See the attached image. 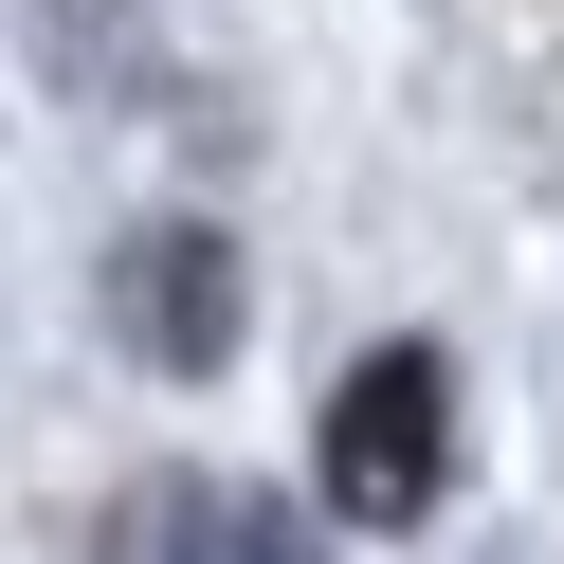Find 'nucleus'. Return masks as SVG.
Instances as JSON below:
<instances>
[{"label": "nucleus", "instance_id": "f257e3e1", "mask_svg": "<svg viewBox=\"0 0 564 564\" xmlns=\"http://www.w3.org/2000/svg\"><path fill=\"white\" fill-rule=\"evenodd\" d=\"M455 491V365L437 346H365L328 382V510L346 528H419Z\"/></svg>", "mask_w": 564, "mask_h": 564}, {"label": "nucleus", "instance_id": "f03ea898", "mask_svg": "<svg viewBox=\"0 0 564 564\" xmlns=\"http://www.w3.org/2000/svg\"><path fill=\"white\" fill-rule=\"evenodd\" d=\"M110 328L147 346V365H219V346H237V256L200 219H147L110 256Z\"/></svg>", "mask_w": 564, "mask_h": 564}, {"label": "nucleus", "instance_id": "7ed1b4c3", "mask_svg": "<svg viewBox=\"0 0 564 564\" xmlns=\"http://www.w3.org/2000/svg\"><path fill=\"white\" fill-rule=\"evenodd\" d=\"M110 564H310V528L273 491H219V474H147L110 510Z\"/></svg>", "mask_w": 564, "mask_h": 564}]
</instances>
